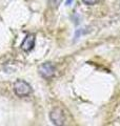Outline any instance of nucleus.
Returning a JSON list of instances; mask_svg holds the SVG:
<instances>
[{"label":"nucleus","instance_id":"nucleus-6","mask_svg":"<svg viewBox=\"0 0 120 126\" xmlns=\"http://www.w3.org/2000/svg\"><path fill=\"white\" fill-rule=\"evenodd\" d=\"M98 0H82L83 3H85L87 5H92V4H95L96 2H97Z\"/></svg>","mask_w":120,"mask_h":126},{"label":"nucleus","instance_id":"nucleus-3","mask_svg":"<svg viewBox=\"0 0 120 126\" xmlns=\"http://www.w3.org/2000/svg\"><path fill=\"white\" fill-rule=\"evenodd\" d=\"M51 121L53 122V124L55 125H63L64 123V113L60 108H54L50 113Z\"/></svg>","mask_w":120,"mask_h":126},{"label":"nucleus","instance_id":"nucleus-1","mask_svg":"<svg viewBox=\"0 0 120 126\" xmlns=\"http://www.w3.org/2000/svg\"><path fill=\"white\" fill-rule=\"evenodd\" d=\"M14 92L18 97H27L32 94V87L26 81L17 80L14 83Z\"/></svg>","mask_w":120,"mask_h":126},{"label":"nucleus","instance_id":"nucleus-2","mask_svg":"<svg viewBox=\"0 0 120 126\" xmlns=\"http://www.w3.org/2000/svg\"><path fill=\"white\" fill-rule=\"evenodd\" d=\"M39 74L41 75V76L43 78H45V79H50L54 76V74H55V67H54V65L52 64V63L50 62H46V63H43V64H41L39 66Z\"/></svg>","mask_w":120,"mask_h":126},{"label":"nucleus","instance_id":"nucleus-5","mask_svg":"<svg viewBox=\"0 0 120 126\" xmlns=\"http://www.w3.org/2000/svg\"><path fill=\"white\" fill-rule=\"evenodd\" d=\"M62 0H49V5L51 7H53V9H55V7H58L59 4L61 3Z\"/></svg>","mask_w":120,"mask_h":126},{"label":"nucleus","instance_id":"nucleus-7","mask_svg":"<svg viewBox=\"0 0 120 126\" xmlns=\"http://www.w3.org/2000/svg\"><path fill=\"white\" fill-rule=\"evenodd\" d=\"M72 1H73V0H67V1H66V4H70Z\"/></svg>","mask_w":120,"mask_h":126},{"label":"nucleus","instance_id":"nucleus-4","mask_svg":"<svg viewBox=\"0 0 120 126\" xmlns=\"http://www.w3.org/2000/svg\"><path fill=\"white\" fill-rule=\"evenodd\" d=\"M35 46V35L29 34L21 43V49L24 52H30Z\"/></svg>","mask_w":120,"mask_h":126}]
</instances>
